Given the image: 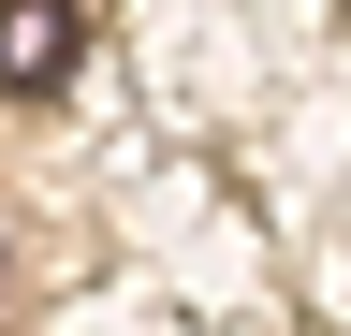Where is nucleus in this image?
<instances>
[{"mask_svg": "<svg viewBox=\"0 0 351 336\" xmlns=\"http://www.w3.org/2000/svg\"><path fill=\"white\" fill-rule=\"evenodd\" d=\"M88 59V0H0V103H59Z\"/></svg>", "mask_w": 351, "mask_h": 336, "instance_id": "1", "label": "nucleus"}]
</instances>
